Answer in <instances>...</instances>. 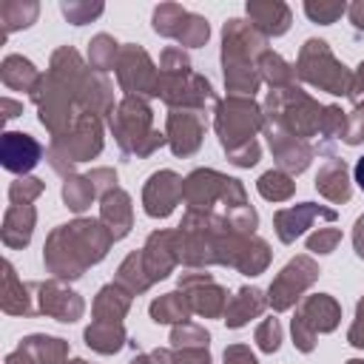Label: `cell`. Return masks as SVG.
Listing matches in <instances>:
<instances>
[{"instance_id":"cell-1","label":"cell","mask_w":364,"mask_h":364,"mask_svg":"<svg viewBox=\"0 0 364 364\" xmlns=\"http://www.w3.org/2000/svg\"><path fill=\"white\" fill-rule=\"evenodd\" d=\"M114 236L100 219H74L68 225H57L43 247L46 270L54 279H80L91 264L102 262Z\"/></svg>"},{"instance_id":"cell-2","label":"cell","mask_w":364,"mask_h":364,"mask_svg":"<svg viewBox=\"0 0 364 364\" xmlns=\"http://www.w3.org/2000/svg\"><path fill=\"white\" fill-rule=\"evenodd\" d=\"M267 51V37L253 28L250 20L230 17L222 28V71L225 85L236 97H253L262 85L256 60Z\"/></svg>"},{"instance_id":"cell-3","label":"cell","mask_w":364,"mask_h":364,"mask_svg":"<svg viewBox=\"0 0 364 364\" xmlns=\"http://www.w3.org/2000/svg\"><path fill=\"white\" fill-rule=\"evenodd\" d=\"M156 97L171 108H188L199 114H205L208 105H219L210 82L191 68V60L182 51V46H168L162 51Z\"/></svg>"},{"instance_id":"cell-4","label":"cell","mask_w":364,"mask_h":364,"mask_svg":"<svg viewBox=\"0 0 364 364\" xmlns=\"http://www.w3.org/2000/svg\"><path fill=\"white\" fill-rule=\"evenodd\" d=\"M321 111L324 108L296 85L270 88V94L264 100V125L282 128L290 136H299L307 142L310 136L318 134Z\"/></svg>"},{"instance_id":"cell-5","label":"cell","mask_w":364,"mask_h":364,"mask_svg":"<svg viewBox=\"0 0 364 364\" xmlns=\"http://www.w3.org/2000/svg\"><path fill=\"white\" fill-rule=\"evenodd\" d=\"M151 122H154V111L142 97H125L117 105V111L111 117V131H114L122 154L151 156L156 148H162L168 142V136L162 131H156Z\"/></svg>"},{"instance_id":"cell-6","label":"cell","mask_w":364,"mask_h":364,"mask_svg":"<svg viewBox=\"0 0 364 364\" xmlns=\"http://www.w3.org/2000/svg\"><path fill=\"white\" fill-rule=\"evenodd\" d=\"M182 202L188 205V210H199V213H216V208H222V216L239 205H247L242 182L210 168H196L193 173L185 176Z\"/></svg>"},{"instance_id":"cell-7","label":"cell","mask_w":364,"mask_h":364,"mask_svg":"<svg viewBox=\"0 0 364 364\" xmlns=\"http://www.w3.org/2000/svg\"><path fill=\"white\" fill-rule=\"evenodd\" d=\"M296 77H301L307 85L336 94V97H350L353 88V71L336 60V54L330 51V46L318 37H310L301 51H299V63H296Z\"/></svg>"},{"instance_id":"cell-8","label":"cell","mask_w":364,"mask_h":364,"mask_svg":"<svg viewBox=\"0 0 364 364\" xmlns=\"http://www.w3.org/2000/svg\"><path fill=\"white\" fill-rule=\"evenodd\" d=\"M213 128L219 134V142L225 154H233L250 142H256V131L264 128V111L253 102V97H236L230 94L222 100L213 111Z\"/></svg>"},{"instance_id":"cell-9","label":"cell","mask_w":364,"mask_h":364,"mask_svg":"<svg viewBox=\"0 0 364 364\" xmlns=\"http://www.w3.org/2000/svg\"><path fill=\"white\" fill-rule=\"evenodd\" d=\"M100 151H102L100 117L97 114H80V119L74 122V128L65 136L51 139L46 156H48V162L57 173H65V171H71V165L85 162V159L97 156Z\"/></svg>"},{"instance_id":"cell-10","label":"cell","mask_w":364,"mask_h":364,"mask_svg":"<svg viewBox=\"0 0 364 364\" xmlns=\"http://www.w3.org/2000/svg\"><path fill=\"white\" fill-rule=\"evenodd\" d=\"M338 321H341L338 301L333 296H327V293H313V296H307L299 304V310H296V316L290 321V327H293V344L301 353H310L316 347L318 333H333L338 327Z\"/></svg>"},{"instance_id":"cell-11","label":"cell","mask_w":364,"mask_h":364,"mask_svg":"<svg viewBox=\"0 0 364 364\" xmlns=\"http://www.w3.org/2000/svg\"><path fill=\"white\" fill-rule=\"evenodd\" d=\"M154 31L176 40L179 46H205L210 37V26L205 17L182 9L179 3H159L154 9Z\"/></svg>"},{"instance_id":"cell-12","label":"cell","mask_w":364,"mask_h":364,"mask_svg":"<svg viewBox=\"0 0 364 364\" xmlns=\"http://www.w3.org/2000/svg\"><path fill=\"white\" fill-rule=\"evenodd\" d=\"M117 82L125 91V97H156L159 71L142 46H122L117 60Z\"/></svg>"},{"instance_id":"cell-13","label":"cell","mask_w":364,"mask_h":364,"mask_svg":"<svg viewBox=\"0 0 364 364\" xmlns=\"http://www.w3.org/2000/svg\"><path fill=\"white\" fill-rule=\"evenodd\" d=\"M316 279H318V264H316L310 256H296V259H290V262L279 270V276L273 279V284H270V290H267V304H270L276 313L290 310V307L301 299V293H304Z\"/></svg>"},{"instance_id":"cell-14","label":"cell","mask_w":364,"mask_h":364,"mask_svg":"<svg viewBox=\"0 0 364 364\" xmlns=\"http://www.w3.org/2000/svg\"><path fill=\"white\" fill-rule=\"evenodd\" d=\"M179 290L188 296V304L193 313L205 316V318H216L225 316L228 307V290L222 284H216V279L210 273H182L179 276Z\"/></svg>"},{"instance_id":"cell-15","label":"cell","mask_w":364,"mask_h":364,"mask_svg":"<svg viewBox=\"0 0 364 364\" xmlns=\"http://www.w3.org/2000/svg\"><path fill=\"white\" fill-rule=\"evenodd\" d=\"M182 191H185V179L176 171H156L148 176L145 188H142V205L145 213L154 219H165L173 213V208L182 202Z\"/></svg>"},{"instance_id":"cell-16","label":"cell","mask_w":364,"mask_h":364,"mask_svg":"<svg viewBox=\"0 0 364 364\" xmlns=\"http://www.w3.org/2000/svg\"><path fill=\"white\" fill-rule=\"evenodd\" d=\"M34 293H37V313L51 316V318H57V321H63V324L77 321V318L82 316V310H85L82 299H80L74 290H68L60 279L37 282V284H34Z\"/></svg>"},{"instance_id":"cell-17","label":"cell","mask_w":364,"mask_h":364,"mask_svg":"<svg viewBox=\"0 0 364 364\" xmlns=\"http://www.w3.org/2000/svg\"><path fill=\"white\" fill-rule=\"evenodd\" d=\"M165 136L176 156L196 154L205 136V114L188 111V108H171L168 122H165Z\"/></svg>"},{"instance_id":"cell-18","label":"cell","mask_w":364,"mask_h":364,"mask_svg":"<svg viewBox=\"0 0 364 364\" xmlns=\"http://www.w3.org/2000/svg\"><path fill=\"white\" fill-rule=\"evenodd\" d=\"M142 253V267L151 282L165 279L176 264H179V236L176 230H154L145 239Z\"/></svg>"},{"instance_id":"cell-19","label":"cell","mask_w":364,"mask_h":364,"mask_svg":"<svg viewBox=\"0 0 364 364\" xmlns=\"http://www.w3.org/2000/svg\"><path fill=\"white\" fill-rule=\"evenodd\" d=\"M264 134H267V145L273 151V159L279 162V171H284V173H301L310 165V159L316 154V148L310 142H304L299 136H290L287 131L273 128V125H264Z\"/></svg>"},{"instance_id":"cell-20","label":"cell","mask_w":364,"mask_h":364,"mask_svg":"<svg viewBox=\"0 0 364 364\" xmlns=\"http://www.w3.org/2000/svg\"><path fill=\"white\" fill-rule=\"evenodd\" d=\"M316 219H324V222H333L336 219V210L333 208H321L316 202H301V205H293V208H282L273 213V225H276V233L284 245L296 242Z\"/></svg>"},{"instance_id":"cell-21","label":"cell","mask_w":364,"mask_h":364,"mask_svg":"<svg viewBox=\"0 0 364 364\" xmlns=\"http://www.w3.org/2000/svg\"><path fill=\"white\" fill-rule=\"evenodd\" d=\"M43 156V145L31 136V134H23V131H9L3 134V142H0V162L6 171L17 173V176H26Z\"/></svg>"},{"instance_id":"cell-22","label":"cell","mask_w":364,"mask_h":364,"mask_svg":"<svg viewBox=\"0 0 364 364\" xmlns=\"http://www.w3.org/2000/svg\"><path fill=\"white\" fill-rule=\"evenodd\" d=\"M245 11H247V20L253 23V28L262 31L267 40L282 37L290 28V20H293L290 6L282 3V0H247Z\"/></svg>"},{"instance_id":"cell-23","label":"cell","mask_w":364,"mask_h":364,"mask_svg":"<svg viewBox=\"0 0 364 364\" xmlns=\"http://www.w3.org/2000/svg\"><path fill=\"white\" fill-rule=\"evenodd\" d=\"M100 222L108 228L114 242L128 236V230L134 225V210H131V196L122 188H114L100 196Z\"/></svg>"},{"instance_id":"cell-24","label":"cell","mask_w":364,"mask_h":364,"mask_svg":"<svg viewBox=\"0 0 364 364\" xmlns=\"http://www.w3.org/2000/svg\"><path fill=\"white\" fill-rule=\"evenodd\" d=\"M34 284L20 282L11 262H3V313L9 316H34L37 296H31Z\"/></svg>"},{"instance_id":"cell-25","label":"cell","mask_w":364,"mask_h":364,"mask_svg":"<svg viewBox=\"0 0 364 364\" xmlns=\"http://www.w3.org/2000/svg\"><path fill=\"white\" fill-rule=\"evenodd\" d=\"M347 173H350V171H347V162H344V159H327V162L318 168V173H316V191H318L324 199L336 202V205L350 202L353 188H350V176H347Z\"/></svg>"},{"instance_id":"cell-26","label":"cell","mask_w":364,"mask_h":364,"mask_svg":"<svg viewBox=\"0 0 364 364\" xmlns=\"http://www.w3.org/2000/svg\"><path fill=\"white\" fill-rule=\"evenodd\" d=\"M34 222H37L34 205H9L6 216H3V245L11 250L26 247L31 242Z\"/></svg>"},{"instance_id":"cell-27","label":"cell","mask_w":364,"mask_h":364,"mask_svg":"<svg viewBox=\"0 0 364 364\" xmlns=\"http://www.w3.org/2000/svg\"><path fill=\"white\" fill-rule=\"evenodd\" d=\"M267 307V296L259 290V287H242L225 307V324L230 330H239L245 327L250 318L262 316V310Z\"/></svg>"},{"instance_id":"cell-28","label":"cell","mask_w":364,"mask_h":364,"mask_svg":"<svg viewBox=\"0 0 364 364\" xmlns=\"http://www.w3.org/2000/svg\"><path fill=\"white\" fill-rule=\"evenodd\" d=\"M0 80H3L6 88H11V91H28V97H31L34 88L40 85L43 74L23 54H9L3 60V65H0Z\"/></svg>"},{"instance_id":"cell-29","label":"cell","mask_w":364,"mask_h":364,"mask_svg":"<svg viewBox=\"0 0 364 364\" xmlns=\"http://www.w3.org/2000/svg\"><path fill=\"white\" fill-rule=\"evenodd\" d=\"M128 307H131V293L114 282V284H105L97 293L91 310H94V321H117V324H122Z\"/></svg>"},{"instance_id":"cell-30","label":"cell","mask_w":364,"mask_h":364,"mask_svg":"<svg viewBox=\"0 0 364 364\" xmlns=\"http://www.w3.org/2000/svg\"><path fill=\"white\" fill-rule=\"evenodd\" d=\"M125 327L117 324V321H91L85 327V344L102 355H111V353H119L122 344H125Z\"/></svg>"},{"instance_id":"cell-31","label":"cell","mask_w":364,"mask_h":364,"mask_svg":"<svg viewBox=\"0 0 364 364\" xmlns=\"http://www.w3.org/2000/svg\"><path fill=\"white\" fill-rule=\"evenodd\" d=\"M20 347L28 350L37 364H68V341L63 338L34 333V336H26Z\"/></svg>"},{"instance_id":"cell-32","label":"cell","mask_w":364,"mask_h":364,"mask_svg":"<svg viewBox=\"0 0 364 364\" xmlns=\"http://www.w3.org/2000/svg\"><path fill=\"white\" fill-rule=\"evenodd\" d=\"M148 310H151V318L156 324H182L193 313L191 304H188V296L182 290H173V293H165V296L154 299Z\"/></svg>"},{"instance_id":"cell-33","label":"cell","mask_w":364,"mask_h":364,"mask_svg":"<svg viewBox=\"0 0 364 364\" xmlns=\"http://www.w3.org/2000/svg\"><path fill=\"white\" fill-rule=\"evenodd\" d=\"M256 71L264 82H270V88H287L296 80V65H290L284 57H279L270 48L256 60Z\"/></svg>"},{"instance_id":"cell-34","label":"cell","mask_w":364,"mask_h":364,"mask_svg":"<svg viewBox=\"0 0 364 364\" xmlns=\"http://www.w3.org/2000/svg\"><path fill=\"white\" fill-rule=\"evenodd\" d=\"M40 14V6L34 0H3L0 3V23H3V37L17 28H28Z\"/></svg>"},{"instance_id":"cell-35","label":"cell","mask_w":364,"mask_h":364,"mask_svg":"<svg viewBox=\"0 0 364 364\" xmlns=\"http://www.w3.org/2000/svg\"><path fill=\"white\" fill-rule=\"evenodd\" d=\"M119 43L111 37V34H97L91 43H88V65L100 74L117 68V60H119Z\"/></svg>"},{"instance_id":"cell-36","label":"cell","mask_w":364,"mask_h":364,"mask_svg":"<svg viewBox=\"0 0 364 364\" xmlns=\"http://www.w3.org/2000/svg\"><path fill=\"white\" fill-rule=\"evenodd\" d=\"M94 196H97V188H94V182H91L88 173L85 176H65V182H63V199H65V205L74 213H82L94 202Z\"/></svg>"},{"instance_id":"cell-37","label":"cell","mask_w":364,"mask_h":364,"mask_svg":"<svg viewBox=\"0 0 364 364\" xmlns=\"http://www.w3.org/2000/svg\"><path fill=\"white\" fill-rule=\"evenodd\" d=\"M117 284L125 287L131 296H134V293H145V290L154 284V282L148 279L145 267H142V253H131V256L119 264V270H117Z\"/></svg>"},{"instance_id":"cell-38","label":"cell","mask_w":364,"mask_h":364,"mask_svg":"<svg viewBox=\"0 0 364 364\" xmlns=\"http://www.w3.org/2000/svg\"><path fill=\"white\" fill-rule=\"evenodd\" d=\"M256 188H259V193H262L267 202H284V199L293 196L296 182H293V176L284 173V171H267V173L259 176Z\"/></svg>"},{"instance_id":"cell-39","label":"cell","mask_w":364,"mask_h":364,"mask_svg":"<svg viewBox=\"0 0 364 364\" xmlns=\"http://www.w3.org/2000/svg\"><path fill=\"white\" fill-rule=\"evenodd\" d=\"M208 341H210L208 330L199 327V324H193V321H182V324H176V327L171 330V344H173V350H185V347H208Z\"/></svg>"},{"instance_id":"cell-40","label":"cell","mask_w":364,"mask_h":364,"mask_svg":"<svg viewBox=\"0 0 364 364\" xmlns=\"http://www.w3.org/2000/svg\"><path fill=\"white\" fill-rule=\"evenodd\" d=\"M60 11L65 14V20L71 23V26H85V23H91V20H97L102 11H105V6L102 3H82V0H65V3H60Z\"/></svg>"},{"instance_id":"cell-41","label":"cell","mask_w":364,"mask_h":364,"mask_svg":"<svg viewBox=\"0 0 364 364\" xmlns=\"http://www.w3.org/2000/svg\"><path fill=\"white\" fill-rule=\"evenodd\" d=\"M304 14L313 20V23H321V26H330L336 23L341 14H347V3H338V0H307L304 3Z\"/></svg>"},{"instance_id":"cell-42","label":"cell","mask_w":364,"mask_h":364,"mask_svg":"<svg viewBox=\"0 0 364 364\" xmlns=\"http://www.w3.org/2000/svg\"><path fill=\"white\" fill-rule=\"evenodd\" d=\"M43 191H46L43 179H37V176H17L11 182V188H9V202L11 205H31Z\"/></svg>"},{"instance_id":"cell-43","label":"cell","mask_w":364,"mask_h":364,"mask_svg":"<svg viewBox=\"0 0 364 364\" xmlns=\"http://www.w3.org/2000/svg\"><path fill=\"white\" fill-rule=\"evenodd\" d=\"M256 344L262 353H276L279 344H282V324L279 318H264L259 327H256Z\"/></svg>"},{"instance_id":"cell-44","label":"cell","mask_w":364,"mask_h":364,"mask_svg":"<svg viewBox=\"0 0 364 364\" xmlns=\"http://www.w3.org/2000/svg\"><path fill=\"white\" fill-rule=\"evenodd\" d=\"M338 242H341V230L338 228H318L316 233L307 236V250H313V253H333Z\"/></svg>"},{"instance_id":"cell-45","label":"cell","mask_w":364,"mask_h":364,"mask_svg":"<svg viewBox=\"0 0 364 364\" xmlns=\"http://www.w3.org/2000/svg\"><path fill=\"white\" fill-rule=\"evenodd\" d=\"M347 145H358L364 142V108H353V114H347V128L341 136Z\"/></svg>"},{"instance_id":"cell-46","label":"cell","mask_w":364,"mask_h":364,"mask_svg":"<svg viewBox=\"0 0 364 364\" xmlns=\"http://www.w3.org/2000/svg\"><path fill=\"white\" fill-rule=\"evenodd\" d=\"M173 364H210V353H208V347L173 350Z\"/></svg>"},{"instance_id":"cell-47","label":"cell","mask_w":364,"mask_h":364,"mask_svg":"<svg viewBox=\"0 0 364 364\" xmlns=\"http://www.w3.org/2000/svg\"><path fill=\"white\" fill-rule=\"evenodd\" d=\"M259 156H262L259 142H250V145H245V148H239V151L228 154V159H230L233 165H239V168H250V165H256V162H259Z\"/></svg>"},{"instance_id":"cell-48","label":"cell","mask_w":364,"mask_h":364,"mask_svg":"<svg viewBox=\"0 0 364 364\" xmlns=\"http://www.w3.org/2000/svg\"><path fill=\"white\" fill-rule=\"evenodd\" d=\"M88 176H91V182H94V188H97L100 196L117 188V171L114 168H94Z\"/></svg>"},{"instance_id":"cell-49","label":"cell","mask_w":364,"mask_h":364,"mask_svg":"<svg viewBox=\"0 0 364 364\" xmlns=\"http://www.w3.org/2000/svg\"><path fill=\"white\" fill-rule=\"evenodd\" d=\"M225 364H259L247 344H230L225 350Z\"/></svg>"},{"instance_id":"cell-50","label":"cell","mask_w":364,"mask_h":364,"mask_svg":"<svg viewBox=\"0 0 364 364\" xmlns=\"http://www.w3.org/2000/svg\"><path fill=\"white\" fill-rule=\"evenodd\" d=\"M347 341L358 350H364V304L355 307V318L350 324V333H347Z\"/></svg>"},{"instance_id":"cell-51","label":"cell","mask_w":364,"mask_h":364,"mask_svg":"<svg viewBox=\"0 0 364 364\" xmlns=\"http://www.w3.org/2000/svg\"><path fill=\"white\" fill-rule=\"evenodd\" d=\"M350 100H353V108H364V60H361L358 71L353 74V88H350Z\"/></svg>"},{"instance_id":"cell-52","label":"cell","mask_w":364,"mask_h":364,"mask_svg":"<svg viewBox=\"0 0 364 364\" xmlns=\"http://www.w3.org/2000/svg\"><path fill=\"white\" fill-rule=\"evenodd\" d=\"M347 17H350V23H353L358 31H364V0L350 3V6H347Z\"/></svg>"},{"instance_id":"cell-53","label":"cell","mask_w":364,"mask_h":364,"mask_svg":"<svg viewBox=\"0 0 364 364\" xmlns=\"http://www.w3.org/2000/svg\"><path fill=\"white\" fill-rule=\"evenodd\" d=\"M353 247H355V256L364 259V216L355 219V228H353Z\"/></svg>"},{"instance_id":"cell-54","label":"cell","mask_w":364,"mask_h":364,"mask_svg":"<svg viewBox=\"0 0 364 364\" xmlns=\"http://www.w3.org/2000/svg\"><path fill=\"white\" fill-rule=\"evenodd\" d=\"M6 364H37V361L31 358V353H28V350L17 347L14 353H9V355H6Z\"/></svg>"},{"instance_id":"cell-55","label":"cell","mask_w":364,"mask_h":364,"mask_svg":"<svg viewBox=\"0 0 364 364\" xmlns=\"http://www.w3.org/2000/svg\"><path fill=\"white\" fill-rule=\"evenodd\" d=\"M3 111H6V114H3L6 119H14V117H17L20 111H23V102H14V100L3 97Z\"/></svg>"},{"instance_id":"cell-56","label":"cell","mask_w":364,"mask_h":364,"mask_svg":"<svg viewBox=\"0 0 364 364\" xmlns=\"http://www.w3.org/2000/svg\"><path fill=\"white\" fill-rule=\"evenodd\" d=\"M355 182H358V188L364 191V156L355 162Z\"/></svg>"},{"instance_id":"cell-57","label":"cell","mask_w":364,"mask_h":364,"mask_svg":"<svg viewBox=\"0 0 364 364\" xmlns=\"http://www.w3.org/2000/svg\"><path fill=\"white\" fill-rule=\"evenodd\" d=\"M128 364H154V361H151V355H142V353H136V355H134Z\"/></svg>"},{"instance_id":"cell-58","label":"cell","mask_w":364,"mask_h":364,"mask_svg":"<svg viewBox=\"0 0 364 364\" xmlns=\"http://www.w3.org/2000/svg\"><path fill=\"white\" fill-rule=\"evenodd\" d=\"M347 364H364V361H361V358H350Z\"/></svg>"},{"instance_id":"cell-59","label":"cell","mask_w":364,"mask_h":364,"mask_svg":"<svg viewBox=\"0 0 364 364\" xmlns=\"http://www.w3.org/2000/svg\"><path fill=\"white\" fill-rule=\"evenodd\" d=\"M71 364H88V361H82V358H74V361H71Z\"/></svg>"},{"instance_id":"cell-60","label":"cell","mask_w":364,"mask_h":364,"mask_svg":"<svg viewBox=\"0 0 364 364\" xmlns=\"http://www.w3.org/2000/svg\"><path fill=\"white\" fill-rule=\"evenodd\" d=\"M358 304H364V299H361V301H358Z\"/></svg>"}]
</instances>
